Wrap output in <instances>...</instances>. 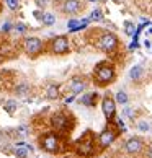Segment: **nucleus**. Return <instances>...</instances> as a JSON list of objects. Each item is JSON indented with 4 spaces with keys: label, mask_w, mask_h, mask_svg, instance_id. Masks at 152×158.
Returning <instances> with one entry per match:
<instances>
[{
    "label": "nucleus",
    "mask_w": 152,
    "mask_h": 158,
    "mask_svg": "<svg viewBox=\"0 0 152 158\" xmlns=\"http://www.w3.org/2000/svg\"><path fill=\"white\" fill-rule=\"evenodd\" d=\"M116 78V70L111 64L108 62H100L95 67V72H93V80L98 86H106L110 83H113Z\"/></svg>",
    "instance_id": "1"
},
{
    "label": "nucleus",
    "mask_w": 152,
    "mask_h": 158,
    "mask_svg": "<svg viewBox=\"0 0 152 158\" xmlns=\"http://www.w3.org/2000/svg\"><path fill=\"white\" fill-rule=\"evenodd\" d=\"M118 46H119V41H118V38H116V34L110 33V31L102 33L97 39V48L100 51H103V52H106V54L115 52L116 49H118Z\"/></svg>",
    "instance_id": "2"
},
{
    "label": "nucleus",
    "mask_w": 152,
    "mask_h": 158,
    "mask_svg": "<svg viewBox=\"0 0 152 158\" xmlns=\"http://www.w3.org/2000/svg\"><path fill=\"white\" fill-rule=\"evenodd\" d=\"M41 143V148L44 152H48V153H57L61 148V142H59V135H56L54 132H48L44 134L43 137L39 140Z\"/></svg>",
    "instance_id": "3"
},
{
    "label": "nucleus",
    "mask_w": 152,
    "mask_h": 158,
    "mask_svg": "<svg viewBox=\"0 0 152 158\" xmlns=\"http://www.w3.org/2000/svg\"><path fill=\"white\" fill-rule=\"evenodd\" d=\"M23 49L30 57H36L38 54L44 51V43L36 36H30L23 41Z\"/></svg>",
    "instance_id": "4"
},
{
    "label": "nucleus",
    "mask_w": 152,
    "mask_h": 158,
    "mask_svg": "<svg viewBox=\"0 0 152 158\" xmlns=\"http://www.w3.org/2000/svg\"><path fill=\"white\" fill-rule=\"evenodd\" d=\"M77 152L82 156H92L95 153V142L93 137L90 135V132H87L85 135H82L77 142Z\"/></svg>",
    "instance_id": "5"
},
{
    "label": "nucleus",
    "mask_w": 152,
    "mask_h": 158,
    "mask_svg": "<svg viewBox=\"0 0 152 158\" xmlns=\"http://www.w3.org/2000/svg\"><path fill=\"white\" fill-rule=\"evenodd\" d=\"M49 49H51L52 54H57V56L67 54V52L71 51V43H69V38L67 36H56L54 39L51 41Z\"/></svg>",
    "instance_id": "6"
},
{
    "label": "nucleus",
    "mask_w": 152,
    "mask_h": 158,
    "mask_svg": "<svg viewBox=\"0 0 152 158\" xmlns=\"http://www.w3.org/2000/svg\"><path fill=\"white\" fill-rule=\"evenodd\" d=\"M102 111H103V114H105V118H106L108 122L115 119V116H116V101L110 93H106V95L102 98Z\"/></svg>",
    "instance_id": "7"
},
{
    "label": "nucleus",
    "mask_w": 152,
    "mask_h": 158,
    "mask_svg": "<svg viewBox=\"0 0 152 158\" xmlns=\"http://www.w3.org/2000/svg\"><path fill=\"white\" fill-rule=\"evenodd\" d=\"M69 118L64 113H54L51 116V126L56 132H66L69 129Z\"/></svg>",
    "instance_id": "8"
},
{
    "label": "nucleus",
    "mask_w": 152,
    "mask_h": 158,
    "mask_svg": "<svg viewBox=\"0 0 152 158\" xmlns=\"http://www.w3.org/2000/svg\"><path fill=\"white\" fill-rule=\"evenodd\" d=\"M115 139H116V131L111 127H106L98 134V145H100V148H108L115 142Z\"/></svg>",
    "instance_id": "9"
},
{
    "label": "nucleus",
    "mask_w": 152,
    "mask_h": 158,
    "mask_svg": "<svg viewBox=\"0 0 152 158\" xmlns=\"http://www.w3.org/2000/svg\"><path fill=\"white\" fill-rule=\"evenodd\" d=\"M124 150H126V153H129V155H139V153L144 150L142 139H139V137L128 139L126 143H124Z\"/></svg>",
    "instance_id": "10"
},
{
    "label": "nucleus",
    "mask_w": 152,
    "mask_h": 158,
    "mask_svg": "<svg viewBox=\"0 0 152 158\" xmlns=\"http://www.w3.org/2000/svg\"><path fill=\"white\" fill-rule=\"evenodd\" d=\"M82 8H84V3L80 0H64L61 5L62 13L66 15H77L82 11Z\"/></svg>",
    "instance_id": "11"
},
{
    "label": "nucleus",
    "mask_w": 152,
    "mask_h": 158,
    "mask_svg": "<svg viewBox=\"0 0 152 158\" xmlns=\"http://www.w3.org/2000/svg\"><path fill=\"white\" fill-rule=\"evenodd\" d=\"M69 88H71L72 95H80V93H84L85 88H87V81L82 77H74L69 81Z\"/></svg>",
    "instance_id": "12"
},
{
    "label": "nucleus",
    "mask_w": 152,
    "mask_h": 158,
    "mask_svg": "<svg viewBox=\"0 0 152 158\" xmlns=\"http://www.w3.org/2000/svg\"><path fill=\"white\" fill-rule=\"evenodd\" d=\"M97 99H98V93L90 91V93H84V95L80 96L79 103L84 104V106H87V108H93L97 104Z\"/></svg>",
    "instance_id": "13"
},
{
    "label": "nucleus",
    "mask_w": 152,
    "mask_h": 158,
    "mask_svg": "<svg viewBox=\"0 0 152 158\" xmlns=\"http://www.w3.org/2000/svg\"><path fill=\"white\" fill-rule=\"evenodd\" d=\"M144 75H145V70L144 67L141 65V64H137V65H132L129 69V78L132 81H141L144 78Z\"/></svg>",
    "instance_id": "14"
},
{
    "label": "nucleus",
    "mask_w": 152,
    "mask_h": 158,
    "mask_svg": "<svg viewBox=\"0 0 152 158\" xmlns=\"http://www.w3.org/2000/svg\"><path fill=\"white\" fill-rule=\"evenodd\" d=\"M33 150V147L31 145H26V143H18L15 147V156L16 158H26L28 156V153Z\"/></svg>",
    "instance_id": "15"
},
{
    "label": "nucleus",
    "mask_w": 152,
    "mask_h": 158,
    "mask_svg": "<svg viewBox=\"0 0 152 158\" xmlns=\"http://www.w3.org/2000/svg\"><path fill=\"white\" fill-rule=\"evenodd\" d=\"M30 90H31V86L28 85V83H18V85L15 86V95L23 98V96H26L28 93H30Z\"/></svg>",
    "instance_id": "16"
},
{
    "label": "nucleus",
    "mask_w": 152,
    "mask_h": 158,
    "mask_svg": "<svg viewBox=\"0 0 152 158\" xmlns=\"http://www.w3.org/2000/svg\"><path fill=\"white\" fill-rule=\"evenodd\" d=\"M46 98L48 99H57L59 98V86L57 85H49L48 88H46Z\"/></svg>",
    "instance_id": "17"
},
{
    "label": "nucleus",
    "mask_w": 152,
    "mask_h": 158,
    "mask_svg": "<svg viewBox=\"0 0 152 158\" xmlns=\"http://www.w3.org/2000/svg\"><path fill=\"white\" fill-rule=\"evenodd\" d=\"M115 101L118 103V104L126 106L128 101H129V96H128V93L124 90H119V91H116V95H115Z\"/></svg>",
    "instance_id": "18"
},
{
    "label": "nucleus",
    "mask_w": 152,
    "mask_h": 158,
    "mask_svg": "<svg viewBox=\"0 0 152 158\" xmlns=\"http://www.w3.org/2000/svg\"><path fill=\"white\" fill-rule=\"evenodd\" d=\"M18 101H16V99H8V101H5V104H3V109L7 111L8 114H13L16 109H18Z\"/></svg>",
    "instance_id": "19"
},
{
    "label": "nucleus",
    "mask_w": 152,
    "mask_h": 158,
    "mask_svg": "<svg viewBox=\"0 0 152 158\" xmlns=\"http://www.w3.org/2000/svg\"><path fill=\"white\" fill-rule=\"evenodd\" d=\"M136 127H137V131H139V132H144V134H147V132H150V131H152V124H150L149 121H145V119L137 121Z\"/></svg>",
    "instance_id": "20"
},
{
    "label": "nucleus",
    "mask_w": 152,
    "mask_h": 158,
    "mask_svg": "<svg viewBox=\"0 0 152 158\" xmlns=\"http://www.w3.org/2000/svg\"><path fill=\"white\" fill-rule=\"evenodd\" d=\"M41 23H43V25H46V26H52V25L56 23V16L52 15V13H49V11H46V13H43Z\"/></svg>",
    "instance_id": "21"
},
{
    "label": "nucleus",
    "mask_w": 152,
    "mask_h": 158,
    "mask_svg": "<svg viewBox=\"0 0 152 158\" xmlns=\"http://www.w3.org/2000/svg\"><path fill=\"white\" fill-rule=\"evenodd\" d=\"M15 132H16V135H18L20 139H26L28 135H30V127L25 126V124H21L15 129Z\"/></svg>",
    "instance_id": "22"
},
{
    "label": "nucleus",
    "mask_w": 152,
    "mask_h": 158,
    "mask_svg": "<svg viewBox=\"0 0 152 158\" xmlns=\"http://www.w3.org/2000/svg\"><path fill=\"white\" fill-rule=\"evenodd\" d=\"M89 18H90L92 21H95V23L103 21V11H102V8H93Z\"/></svg>",
    "instance_id": "23"
},
{
    "label": "nucleus",
    "mask_w": 152,
    "mask_h": 158,
    "mask_svg": "<svg viewBox=\"0 0 152 158\" xmlns=\"http://www.w3.org/2000/svg\"><path fill=\"white\" fill-rule=\"evenodd\" d=\"M136 30H137L136 23H132V21H124V33L128 34V36H134V34H136Z\"/></svg>",
    "instance_id": "24"
},
{
    "label": "nucleus",
    "mask_w": 152,
    "mask_h": 158,
    "mask_svg": "<svg viewBox=\"0 0 152 158\" xmlns=\"http://www.w3.org/2000/svg\"><path fill=\"white\" fill-rule=\"evenodd\" d=\"M123 116L128 119H132L134 121V108L131 106H124V109H123Z\"/></svg>",
    "instance_id": "25"
},
{
    "label": "nucleus",
    "mask_w": 152,
    "mask_h": 158,
    "mask_svg": "<svg viewBox=\"0 0 152 158\" xmlns=\"http://www.w3.org/2000/svg\"><path fill=\"white\" fill-rule=\"evenodd\" d=\"M13 30L16 33H20V34H25L28 31V26L25 25V23H16V25H13Z\"/></svg>",
    "instance_id": "26"
},
{
    "label": "nucleus",
    "mask_w": 152,
    "mask_h": 158,
    "mask_svg": "<svg viewBox=\"0 0 152 158\" xmlns=\"http://www.w3.org/2000/svg\"><path fill=\"white\" fill-rule=\"evenodd\" d=\"M5 2H7V7L11 11H16L20 8V2H18V0H5Z\"/></svg>",
    "instance_id": "27"
},
{
    "label": "nucleus",
    "mask_w": 152,
    "mask_h": 158,
    "mask_svg": "<svg viewBox=\"0 0 152 158\" xmlns=\"http://www.w3.org/2000/svg\"><path fill=\"white\" fill-rule=\"evenodd\" d=\"M80 25V21L79 20H75V18H72V20H69V23H67V28H69V31H72L74 28H77Z\"/></svg>",
    "instance_id": "28"
},
{
    "label": "nucleus",
    "mask_w": 152,
    "mask_h": 158,
    "mask_svg": "<svg viewBox=\"0 0 152 158\" xmlns=\"http://www.w3.org/2000/svg\"><path fill=\"white\" fill-rule=\"evenodd\" d=\"M116 127H118L121 132H126V126H124V121H123V118H116Z\"/></svg>",
    "instance_id": "29"
},
{
    "label": "nucleus",
    "mask_w": 152,
    "mask_h": 158,
    "mask_svg": "<svg viewBox=\"0 0 152 158\" xmlns=\"http://www.w3.org/2000/svg\"><path fill=\"white\" fill-rule=\"evenodd\" d=\"M11 28H13V26H11V23H10V21H7V23H5V25L2 26V31H5V33H8V31L11 30Z\"/></svg>",
    "instance_id": "30"
},
{
    "label": "nucleus",
    "mask_w": 152,
    "mask_h": 158,
    "mask_svg": "<svg viewBox=\"0 0 152 158\" xmlns=\"http://www.w3.org/2000/svg\"><path fill=\"white\" fill-rule=\"evenodd\" d=\"M36 3H38V7H46V5H48V0H36Z\"/></svg>",
    "instance_id": "31"
},
{
    "label": "nucleus",
    "mask_w": 152,
    "mask_h": 158,
    "mask_svg": "<svg viewBox=\"0 0 152 158\" xmlns=\"http://www.w3.org/2000/svg\"><path fill=\"white\" fill-rule=\"evenodd\" d=\"M137 46H139V44H137V41L134 39L132 43H131V46H129V51H134V49H137Z\"/></svg>",
    "instance_id": "32"
},
{
    "label": "nucleus",
    "mask_w": 152,
    "mask_h": 158,
    "mask_svg": "<svg viewBox=\"0 0 152 158\" xmlns=\"http://www.w3.org/2000/svg\"><path fill=\"white\" fill-rule=\"evenodd\" d=\"M74 98H75V95H72V96H67V98H66V104H71V103L74 101Z\"/></svg>",
    "instance_id": "33"
},
{
    "label": "nucleus",
    "mask_w": 152,
    "mask_h": 158,
    "mask_svg": "<svg viewBox=\"0 0 152 158\" xmlns=\"http://www.w3.org/2000/svg\"><path fill=\"white\" fill-rule=\"evenodd\" d=\"M147 158H152V145H150L149 150H147Z\"/></svg>",
    "instance_id": "34"
},
{
    "label": "nucleus",
    "mask_w": 152,
    "mask_h": 158,
    "mask_svg": "<svg viewBox=\"0 0 152 158\" xmlns=\"http://www.w3.org/2000/svg\"><path fill=\"white\" fill-rule=\"evenodd\" d=\"M52 2H56V3H62L64 0H52Z\"/></svg>",
    "instance_id": "35"
},
{
    "label": "nucleus",
    "mask_w": 152,
    "mask_h": 158,
    "mask_svg": "<svg viewBox=\"0 0 152 158\" xmlns=\"http://www.w3.org/2000/svg\"><path fill=\"white\" fill-rule=\"evenodd\" d=\"M113 2H116V3H121V2H123V0H113Z\"/></svg>",
    "instance_id": "36"
},
{
    "label": "nucleus",
    "mask_w": 152,
    "mask_h": 158,
    "mask_svg": "<svg viewBox=\"0 0 152 158\" xmlns=\"http://www.w3.org/2000/svg\"><path fill=\"white\" fill-rule=\"evenodd\" d=\"M89 2H98V0H89Z\"/></svg>",
    "instance_id": "37"
}]
</instances>
